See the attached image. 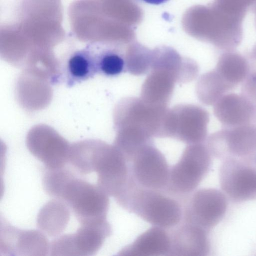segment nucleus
<instances>
[{"instance_id": "obj_23", "label": "nucleus", "mask_w": 256, "mask_h": 256, "mask_svg": "<svg viewBox=\"0 0 256 256\" xmlns=\"http://www.w3.org/2000/svg\"><path fill=\"white\" fill-rule=\"evenodd\" d=\"M78 174L72 168L66 166L56 168L44 167L42 176L43 188L48 195L60 199L66 184Z\"/></svg>"}, {"instance_id": "obj_14", "label": "nucleus", "mask_w": 256, "mask_h": 256, "mask_svg": "<svg viewBox=\"0 0 256 256\" xmlns=\"http://www.w3.org/2000/svg\"><path fill=\"white\" fill-rule=\"evenodd\" d=\"M214 106V114L224 128L256 125V106L242 94H226Z\"/></svg>"}, {"instance_id": "obj_4", "label": "nucleus", "mask_w": 256, "mask_h": 256, "mask_svg": "<svg viewBox=\"0 0 256 256\" xmlns=\"http://www.w3.org/2000/svg\"><path fill=\"white\" fill-rule=\"evenodd\" d=\"M92 172L97 174V184L110 196L118 198L131 178L129 162L114 145L96 144L91 160Z\"/></svg>"}, {"instance_id": "obj_22", "label": "nucleus", "mask_w": 256, "mask_h": 256, "mask_svg": "<svg viewBox=\"0 0 256 256\" xmlns=\"http://www.w3.org/2000/svg\"><path fill=\"white\" fill-rule=\"evenodd\" d=\"M234 88L215 70L202 74L196 84L199 100L207 106L214 105L223 96Z\"/></svg>"}, {"instance_id": "obj_16", "label": "nucleus", "mask_w": 256, "mask_h": 256, "mask_svg": "<svg viewBox=\"0 0 256 256\" xmlns=\"http://www.w3.org/2000/svg\"><path fill=\"white\" fill-rule=\"evenodd\" d=\"M152 68L168 72L176 77L178 83H186L193 80L199 72L198 64L196 62L182 57L176 50L168 48H158L152 52Z\"/></svg>"}, {"instance_id": "obj_3", "label": "nucleus", "mask_w": 256, "mask_h": 256, "mask_svg": "<svg viewBox=\"0 0 256 256\" xmlns=\"http://www.w3.org/2000/svg\"><path fill=\"white\" fill-rule=\"evenodd\" d=\"M77 174L64 187L60 200L69 206L80 224H91L106 220L109 196L98 184Z\"/></svg>"}, {"instance_id": "obj_15", "label": "nucleus", "mask_w": 256, "mask_h": 256, "mask_svg": "<svg viewBox=\"0 0 256 256\" xmlns=\"http://www.w3.org/2000/svg\"><path fill=\"white\" fill-rule=\"evenodd\" d=\"M170 248L169 230L152 226L118 252L122 256H168Z\"/></svg>"}, {"instance_id": "obj_27", "label": "nucleus", "mask_w": 256, "mask_h": 256, "mask_svg": "<svg viewBox=\"0 0 256 256\" xmlns=\"http://www.w3.org/2000/svg\"><path fill=\"white\" fill-rule=\"evenodd\" d=\"M254 22H255V25H256V10L254 11Z\"/></svg>"}, {"instance_id": "obj_6", "label": "nucleus", "mask_w": 256, "mask_h": 256, "mask_svg": "<svg viewBox=\"0 0 256 256\" xmlns=\"http://www.w3.org/2000/svg\"><path fill=\"white\" fill-rule=\"evenodd\" d=\"M168 108L166 106L152 104L140 98L122 100L114 111L116 130L127 129L159 138L162 122Z\"/></svg>"}, {"instance_id": "obj_25", "label": "nucleus", "mask_w": 256, "mask_h": 256, "mask_svg": "<svg viewBox=\"0 0 256 256\" xmlns=\"http://www.w3.org/2000/svg\"><path fill=\"white\" fill-rule=\"evenodd\" d=\"M241 94L256 106V70L250 72L243 81Z\"/></svg>"}, {"instance_id": "obj_19", "label": "nucleus", "mask_w": 256, "mask_h": 256, "mask_svg": "<svg viewBox=\"0 0 256 256\" xmlns=\"http://www.w3.org/2000/svg\"><path fill=\"white\" fill-rule=\"evenodd\" d=\"M63 200L54 198L46 203L38 213L36 224L45 234L58 236L66 228L70 220V212Z\"/></svg>"}, {"instance_id": "obj_13", "label": "nucleus", "mask_w": 256, "mask_h": 256, "mask_svg": "<svg viewBox=\"0 0 256 256\" xmlns=\"http://www.w3.org/2000/svg\"><path fill=\"white\" fill-rule=\"evenodd\" d=\"M168 256H206L211 251L209 231L194 224L182 222L169 229Z\"/></svg>"}, {"instance_id": "obj_17", "label": "nucleus", "mask_w": 256, "mask_h": 256, "mask_svg": "<svg viewBox=\"0 0 256 256\" xmlns=\"http://www.w3.org/2000/svg\"><path fill=\"white\" fill-rule=\"evenodd\" d=\"M176 82L175 76L168 71L151 68L142 85L140 98L150 104L167 106Z\"/></svg>"}, {"instance_id": "obj_2", "label": "nucleus", "mask_w": 256, "mask_h": 256, "mask_svg": "<svg viewBox=\"0 0 256 256\" xmlns=\"http://www.w3.org/2000/svg\"><path fill=\"white\" fill-rule=\"evenodd\" d=\"M212 156L203 143L188 144L178 160L170 168L164 190L181 200L196 190L208 174Z\"/></svg>"}, {"instance_id": "obj_10", "label": "nucleus", "mask_w": 256, "mask_h": 256, "mask_svg": "<svg viewBox=\"0 0 256 256\" xmlns=\"http://www.w3.org/2000/svg\"><path fill=\"white\" fill-rule=\"evenodd\" d=\"M130 175L143 187L165 190L170 167L164 154L151 142L140 148L129 160Z\"/></svg>"}, {"instance_id": "obj_11", "label": "nucleus", "mask_w": 256, "mask_h": 256, "mask_svg": "<svg viewBox=\"0 0 256 256\" xmlns=\"http://www.w3.org/2000/svg\"><path fill=\"white\" fill-rule=\"evenodd\" d=\"M219 180L222 190L231 200L239 202L256 200V162L222 160Z\"/></svg>"}, {"instance_id": "obj_24", "label": "nucleus", "mask_w": 256, "mask_h": 256, "mask_svg": "<svg viewBox=\"0 0 256 256\" xmlns=\"http://www.w3.org/2000/svg\"><path fill=\"white\" fill-rule=\"evenodd\" d=\"M152 52L141 46L130 47L124 54L125 70L132 74L141 76L150 72Z\"/></svg>"}, {"instance_id": "obj_26", "label": "nucleus", "mask_w": 256, "mask_h": 256, "mask_svg": "<svg viewBox=\"0 0 256 256\" xmlns=\"http://www.w3.org/2000/svg\"><path fill=\"white\" fill-rule=\"evenodd\" d=\"M139 1L154 5H160L164 4L170 0H138Z\"/></svg>"}, {"instance_id": "obj_18", "label": "nucleus", "mask_w": 256, "mask_h": 256, "mask_svg": "<svg viewBox=\"0 0 256 256\" xmlns=\"http://www.w3.org/2000/svg\"><path fill=\"white\" fill-rule=\"evenodd\" d=\"M64 66V82L68 86L88 80L97 74L94 54L89 44L70 54Z\"/></svg>"}, {"instance_id": "obj_1", "label": "nucleus", "mask_w": 256, "mask_h": 256, "mask_svg": "<svg viewBox=\"0 0 256 256\" xmlns=\"http://www.w3.org/2000/svg\"><path fill=\"white\" fill-rule=\"evenodd\" d=\"M122 208L152 226L168 230L182 221V200L164 190L140 186L130 178L124 192L116 199Z\"/></svg>"}, {"instance_id": "obj_12", "label": "nucleus", "mask_w": 256, "mask_h": 256, "mask_svg": "<svg viewBox=\"0 0 256 256\" xmlns=\"http://www.w3.org/2000/svg\"><path fill=\"white\" fill-rule=\"evenodd\" d=\"M1 222L0 254L4 256H46L50 244L45 234L36 230H22L7 221Z\"/></svg>"}, {"instance_id": "obj_20", "label": "nucleus", "mask_w": 256, "mask_h": 256, "mask_svg": "<svg viewBox=\"0 0 256 256\" xmlns=\"http://www.w3.org/2000/svg\"><path fill=\"white\" fill-rule=\"evenodd\" d=\"M94 54L97 74L116 76L125 70L124 54L114 44H90Z\"/></svg>"}, {"instance_id": "obj_9", "label": "nucleus", "mask_w": 256, "mask_h": 256, "mask_svg": "<svg viewBox=\"0 0 256 256\" xmlns=\"http://www.w3.org/2000/svg\"><path fill=\"white\" fill-rule=\"evenodd\" d=\"M112 232V226L107 220L94 224H80L75 233L58 236L51 242L50 255H94Z\"/></svg>"}, {"instance_id": "obj_7", "label": "nucleus", "mask_w": 256, "mask_h": 256, "mask_svg": "<svg viewBox=\"0 0 256 256\" xmlns=\"http://www.w3.org/2000/svg\"><path fill=\"white\" fill-rule=\"evenodd\" d=\"M206 145L217 159L256 162V125L224 128L210 135Z\"/></svg>"}, {"instance_id": "obj_8", "label": "nucleus", "mask_w": 256, "mask_h": 256, "mask_svg": "<svg viewBox=\"0 0 256 256\" xmlns=\"http://www.w3.org/2000/svg\"><path fill=\"white\" fill-rule=\"evenodd\" d=\"M182 201V222L194 224L209 232L222 220L228 204L225 194L214 188L196 190Z\"/></svg>"}, {"instance_id": "obj_5", "label": "nucleus", "mask_w": 256, "mask_h": 256, "mask_svg": "<svg viewBox=\"0 0 256 256\" xmlns=\"http://www.w3.org/2000/svg\"><path fill=\"white\" fill-rule=\"evenodd\" d=\"M209 113L192 104H180L168 110L160 138H170L188 144L203 143L207 138Z\"/></svg>"}, {"instance_id": "obj_21", "label": "nucleus", "mask_w": 256, "mask_h": 256, "mask_svg": "<svg viewBox=\"0 0 256 256\" xmlns=\"http://www.w3.org/2000/svg\"><path fill=\"white\" fill-rule=\"evenodd\" d=\"M214 69L234 88L242 82L250 73L248 60L233 50L223 53L219 57Z\"/></svg>"}]
</instances>
